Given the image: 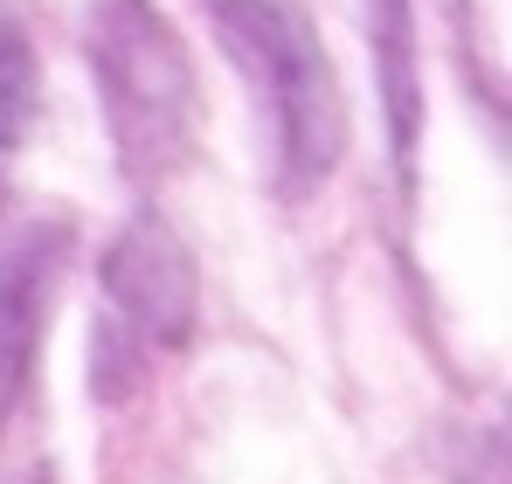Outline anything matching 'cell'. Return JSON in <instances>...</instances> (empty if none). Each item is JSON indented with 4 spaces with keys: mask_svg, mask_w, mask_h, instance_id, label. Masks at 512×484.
<instances>
[{
    "mask_svg": "<svg viewBox=\"0 0 512 484\" xmlns=\"http://www.w3.org/2000/svg\"><path fill=\"white\" fill-rule=\"evenodd\" d=\"M208 21L229 63L250 77L256 111L270 125V166L284 201H312L346 146V104L333 56L305 14V0H208Z\"/></svg>",
    "mask_w": 512,
    "mask_h": 484,
    "instance_id": "6da1fadb",
    "label": "cell"
},
{
    "mask_svg": "<svg viewBox=\"0 0 512 484\" xmlns=\"http://www.w3.org/2000/svg\"><path fill=\"white\" fill-rule=\"evenodd\" d=\"M90 77L132 187H160L194 146V63L160 0H90Z\"/></svg>",
    "mask_w": 512,
    "mask_h": 484,
    "instance_id": "7a4b0ae2",
    "label": "cell"
},
{
    "mask_svg": "<svg viewBox=\"0 0 512 484\" xmlns=\"http://www.w3.org/2000/svg\"><path fill=\"white\" fill-rule=\"evenodd\" d=\"M194 256L153 208H139L97 270V325H90V395L125 402L139 395L146 367L160 353H180L194 332Z\"/></svg>",
    "mask_w": 512,
    "mask_h": 484,
    "instance_id": "3957f363",
    "label": "cell"
},
{
    "mask_svg": "<svg viewBox=\"0 0 512 484\" xmlns=\"http://www.w3.org/2000/svg\"><path fill=\"white\" fill-rule=\"evenodd\" d=\"M63 249H70L63 222H21L0 242V429H7V415L28 388L42 325H49V305H56Z\"/></svg>",
    "mask_w": 512,
    "mask_h": 484,
    "instance_id": "277c9868",
    "label": "cell"
},
{
    "mask_svg": "<svg viewBox=\"0 0 512 484\" xmlns=\"http://www.w3.org/2000/svg\"><path fill=\"white\" fill-rule=\"evenodd\" d=\"M374 28V70H381V104H388V146L395 173H416V139H423V83H416V21L409 0H367Z\"/></svg>",
    "mask_w": 512,
    "mask_h": 484,
    "instance_id": "5b68a950",
    "label": "cell"
},
{
    "mask_svg": "<svg viewBox=\"0 0 512 484\" xmlns=\"http://www.w3.org/2000/svg\"><path fill=\"white\" fill-rule=\"evenodd\" d=\"M35 111H42V63H35L21 14L0 0V153H14L28 139Z\"/></svg>",
    "mask_w": 512,
    "mask_h": 484,
    "instance_id": "8992f818",
    "label": "cell"
}]
</instances>
